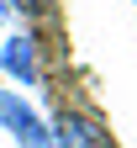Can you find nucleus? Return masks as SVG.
<instances>
[{
  "label": "nucleus",
  "instance_id": "nucleus-2",
  "mask_svg": "<svg viewBox=\"0 0 137 148\" xmlns=\"http://www.w3.org/2000/svg\"><path fill=\"white\" fill-rule=\"evenodd\" d=\"M53 148H116L111 132L95 116H85V111H63V116L53 122Z\"/></svg>",
  "mask_w": 137,
  "mask_h": 148
},
{
  "label": "nucleus",
  "instance_id": "nucleus-4",
  "mask_svg": "<svg viewBox=\"0 0 137 148\" xmlns=\"http://www.w3.org/2000/svg\"><path fill=\"white\" fill-rule=\"evenodd\" d=\"M27 11H48V0H27Z\"/></svg>",
  "mask_w": 137,
  "mask_h": 148
},
{
  "label": "nucleus",
  "instance_id": "nucleus-3",
  "mask_svg": "<svg viewBox=\"0 0 137 148\" xmlns=\"http://www.w3.org/2000/svg\"><path fill=\"white\" fill-rule=\"evenodd\" d=\"M0 69H5L16 85H37V42H32V37H5Z\"/></svg>",
  "mask_w": 137,
  "mask_h": 148
},
{
  "label": "nucleus",
  "instance_id": "nucleus-1",
  "mask_svg": "<svg viewBox=\"0 0 137 148\" xmlns=\"http://www.w3.org/2000/svg\"><path fill=\"white\" fill-rule=\"evenodd\" d=\"M0 127L11 132L16 148H53V127L27 106V95L16 90H0Z\"/></svg>",
  "mask_w": 137,
  "mask_h": 148
},
{
  "label": "nucleus",
  "instance_id": "nucleus-5",
  "mask_svg": "<svg viewBox=\"0 0 137 148\" xmlns=\"http://www.w3.org/2000/svg\"><path fill=\"white\" fill-rule=\"evenodd\" d=\"M5 16H11V5H5V0H0V21H5Z\"/></svg>",
  "mask_w": 137,
  "mask_h": 148
}]
</instances>
